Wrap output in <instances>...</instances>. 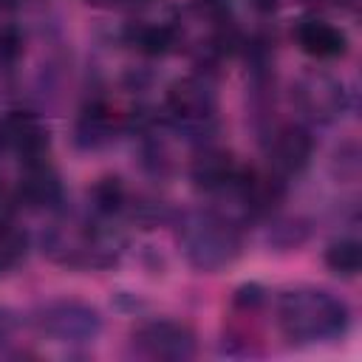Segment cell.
Wrapping results in <instances>:
<instances>
[{"label":"cell","mask_w":362,"mask_h":362,"mask_svg":"<svg viewBox=\"0 0 362 362\" xmlns=\"http://www.w3.org/2000/svg\"><path fill=\"white\" fill-rule=\"evenodd\" d=\"M277 314H280V328L291 342H314V339L337 337L348 325L345 303L317 288L286 291L280 297Z\"/></svg>","instance_id":"cell-1"},{"label":"cell","mask_w":362,"mask_h":362,"mask_svg":"<svg viewBox=\"0 0 362 362\" xmlns=\"http://www.w3.org/2000/svg\"><path fill=\"white\" fill-rule=\"evenodd\" d=\"M238 232L215 215H198L184 226L187 260L201 272H215L226 266L238 255Z\"/></svg>","instance_id":"cell-2"},{"label":"cell","mask_w":362,"mask_h":362,"mask_svg":"<svg viewBox=\"0 0 362 362\" xmlns=\"http://www.w3.org/2000/svg\"><path fill=\"white\" fill-rule=\"evenodd\" d=\"M136 345L156 359H187L195 351L192 331L187 325L170 322V320H156L144 322L136 331Z\"/></svg>","instance_id":"cell-3"},{"label":"cell","mask_w":362,"mask_h":362,"mask_svg":"<svg viewBox=\"0 0 362 362\" xmlns=\"http://www.w3.org/2000/svg\"><path fill=\"white\" fill-rule=\"evenodd\" d=\"M167 110L181 124H204L215 110V93L198 76L178 79L167 90Z\"/></svg>","instance_id":"cell-4"},{"label":"cell","mask_w":362,"mask_h":362,"mask_svg":"<svg viewBox=\"0 0 362 362\" xmlns=\"http://www.w3.org/2000/svg\"><path fill=\"white\" fill-rule=\"evenodd\" d=\"M40 328L57 339H90L99 331V314L82 303H54L42 311Z\"/></svg>","instance_id":"cell-5"},{"label":"cell","mask_w":362,"mask_h":362,"mask_svg":"<svg viewBox=\"0 0 362 362\" xmlns=\"http://www.w3.org/2000/svg\"><path fill=\"white\" fill-rule=\"evenodd\" d=\"M3 122H6V144H11L25 158V164L42 161V156L48 153V130L40 124V119L25 110H14Z\"/></svg>","instance_id":"cell-6"},{"label":"cell","mask_w":362,"mask_h":362,"mask_svg":"<svg viewBox=\"0 0 362 362\" xmlns=\"http://www.w3.org/2000/svg\"><path fill=\"white\" fill-rule=\"evenodd\" d=\"M311 153H314V141L303 127H283L272 141L269 158H272L274 173L291 175L308 164Z\"/></svg>","instance_id":"cell-7"},{"label":"cell","mask_w":362,"mask_h":362,"mask_svg":"<svg viewBox=\"0 0 362 362\" xmlns=\"http://www.w3.org/2000/svg\"><path fill=\"white\" fill-rule=\"evenodd\" d=\"M17 195L28 206H51V204L59 201L62 187H59L57 173L45 164V158L25 164V173L20 178V187H17Z\"/></svg>","instance_id":"cell-8"},{"label":"cell","mask_w":362,"mask_h":362,"mask_svg":"<svg viewBox=\"0 0 362 362\" xmlns=\"http://www.w3.org/2000/svg\"><path fill=\"white\" fill-rule=\"evenodd\" d=\"M238 167H235V158L226 153V150H204L195 161H192V181L195 187L206 189V192H215V189H223V187H232L235 178H238Z\"/></svg>","instance_id":"cell-9"},{"label":"cell","mask_w":362,"mask_h":362,"mask_svg":"<svg viewBox=\"0 0 362 362\" xmlns=\"http://www.w3.org/2000/svg\"><path fill=\"white\" fill-rule=\"evenodd\" d=\"M297 42L305 54L317 57V59H331L345 54V34L322 20H305L297 28Z\"/></svg>","instance_id":"cell-10"},{"label":"cell","mask_w":362,"mask_h":362,"mask_svg":"<svg viewBox=\"0 0 362 362\" xmlns=\"http://www.w3.org/2000/svg\"><path fill=\"white\" fill-rule=\"evenodd\" d=\"M127 37L147 57H161L175 45V28L167 23H139L127 31Z\"/></svg>","instance_id":"cell-11"},{"label":"cell","mask_w":362,"mask_h":362,"mask_svg":"<svg viewBox=\"0 0 362 362\" xmlns=\"http://www.w3.org/2000/svg\"><path fill=\"white\" fill-rule=\"evenodd\" d=\"M113 130V113L105 105H88L76 122V133L82 144H102Z\"/></svg>","instance_id":"cell-12"},{"label":"cell","mask_w":362,"mask_h":362,"mask_svg":"<svg viewBox=\"0 0 362 362\" xmlns=\"http://www.w3.org/2000/svg\"><path fill=\"white\" fill-rule=\"evenodd\" d=\"M325 266L334 272V274H342V277H354L362 266V249L354 238H342V240H334L328 249H325Z\"/></svg>","instance_id":"cell-13"},{"label":"cell","mask_w":362,"mask_h":362,"mask_svg":"<svg viewBox=\"0 0 362 362\" xmlns=\"http://www.w3.org/2000/svg\"><path fill=\"white\" fill-rule=\"evenodd\" d=\"M25 252V235L14 229L6 218H0V274L11 269Z\"/></svg>","instance_id":"cell-14"},{"label":"cell","mask_w":362,"mask_h":362,"mask_svg":"<svg viewBox=\"0 0 362 362\" xmlns=\"http://www.w3.org/2000/svg\"><path fill=\"white\" fill-rule=\"evenodd\" d=\"M90 198H93V206H96L99 212L110 215V212H116V209L124 204V187H122L119 178H110V175H107V178H99V181L93 184Z\"/></svg>","instance_id":"cell-15"},{"label":"cell","mask_w":362,"mask_h":362,"mask_svg":"<svg viewBox=\"0 0 362 362\" xmlns=\"http://www.w3.org/2000/svg\"><path fill=\"white\" fill-rule=\"evenodd\" d=\"M17 54H20V37H17V31L3 28L0 31V62H11V59H17Z\"/></svg>","instance_id":"cell-16"},{"label":"cell","mask_w":362,"mask_h":362,"mask_svg":"<svg viewBox=\"0 0 362 362\" xmlns=\"http://www.w3.org/2000/svg\"><path fill=\"white\" fill-rule=\"evenodd\" d=\"M260 300H263V294H260L257 286H243V288L238 291V297H235V303H238L240 308H252V305H257Z\"/></svg>","instance_id":"cell-17"},{"label":"cell","mask_w":362,"mask_h":362,"mask_svg":"<svg viewBox=\"0 0 362 362\" xmlns=\"http://www.w3.org/2000/svg\"><path fill=\"white\" fill-rule=\"evenodd\" d=\"M252 6H255L257 11H274L277 0H252Z\"/></svg>","instance_id":"cell-18"},{"label":"cell","mask_w":362,"mask_h":362,"mask_svg":"<svg viewBox=\"0 0 362 362\" xmlns=\"http://www.w3.org/2000/svg\"><path fill=\"white\" fill-rule=\"evenodd\" d=\"M6 147V122L0 119V150Z\"/></svg>","instance_id":"cell-19"},{"label":"cell","mask_w":362,"mask_h":362,"mask_svg":"<svg viewBox=\"0 0 362 362\" xmlns=\"http://www.w3.org/2000/svg\"><path fill=\"white\" fill-rule=\"evenodd\" d=\"M88 3H110V0H88Z\"/></svg>","instance_id":"cell-20"}]
</instances>
